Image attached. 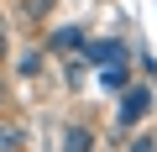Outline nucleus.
Returning <instances> with one entry per match:
<instances>
[{"mask_svg": "<svg viewBox=\"0 0 157 152\" xmlns=\"http://www.w3.org/2000/svg\"><path fill=\"white\" fill-rule=\"evenodd\" d=\"M147 110H152V89H147V84H126V89H121V126L147 121Z\"/></svg>", "mask_w": 157, "mask_h": 152, "instance_id": "f257e3e1", "label": "nucleus"}, {"mask_svg": "<svg viewBox=\"0 0 157 152\" xmlns=\"http://www.w3.org/2000/svg\"><path fill=\"white\" fill-rule=\"evenodd\" d=\"M47 47H52V53H84V47H89V32H84V26H58V32L47 37Z\"/></svg>", "mask_w": 157, "mask_h": 152, "instance_id": "f03ea898", "label": "nucleus"}, {"mask_svg": "<svg viewBox=\"0 0 157 152\" xmlns=\"http://www.w3.org/2000/svg\"><path fill=\"white\" fill-rule=\"evenodd\" d=\"M78 58L94 63V68H110V63H126V47H121V42H89Z\"/></svg>", "mask_w": 157, "mask_h": 152, "instance_id": "7ed1b4c3", "label": "nucleus"}, {"mask_svg": "<svg viewBox=\"0 0 157 152\" xmlns=\"http://www.w3.org/2000/svg\"><path fill=\"white\" fill-rule=\"evenodd\" d=\"M63 152H94V131L89 126H68L63 131Z\"/></svg>", "mask_w": 157, "mask_h": 152, "instance_id": "20e7f679", "label": "nucleus"}, {"mask_svg": "<svg viewBox=\"0 0 157 152\" xmlns=\"http://www.w3.org/2000/svg\"><path fill=\"white\" fill-rule=\"evenodd\" d=\"M0 152H26V131L16 121H0Z\"/></svg>", "mask_w": 157, "mask_h": 152, "instance_id": "39448f33", "label": "nucleus"}, {"mask_svg": "<svg viewBox=\"0 0 157 152\" xmlns=\"http://www.w3.org/2000/svg\"><path fill=\"white\" fill-rule=\"evenodd\" d=\"M100 84H105V89H126V63H110V68H100Z\"/></svg>", "mask_w": 157, "mask_h": 152, "instance_id": "423d86ee", "label": "nucleus"}, {"mask_svg": "<svg viewBox=\"0 0 157 152\" xmlns=\"http://www.w3.org/2000/svg\"><path fill=\"white\" fill-rule=\"evenodd\" d=\"M37 68H42V53H21V63H16V73H26V79H32Z\"/></svg>", "mask_w": 157, "mask_h": 152, "instance_id": "0eeeda50", "label": "nucleus"}, {"mask_svg": "<svg viewBox=\"0 0 157 152\" xmlns=\"http://www.w3.org/2000/svg\"><path fill=\"white\" fill-rule=\"evenodd\" d=\"M152 142H157V136H147V131H141V136H131V147H126V152H152Z\"/></svg>", "mask_w": 157, "mask_h": 152, "instance_id": "6e6552de", "label": "nucleus"}, {"mask_svg": "<svg viewBox=\"0 0 157 152\" xmlns=\"http://www.w3.org/2000/svg\"><path fill=\"white\" fill-rule=\"evenodd\" d=\"M11 53V26H6V16H0V58Z\"/></svg>", "mask_w": 157, "mask_h": 152, "instance_id": "1a4fd4ad", "label": "nucleus"}, {"mask_svg": "<svg viewBox=\"0 0 157 152\" xmlns=\"http://www.w3.org/2000/svg\"><path fill=\"white\" fill-rule=\"evenodd\" d=\"M0 95H6V79H0Z\"/></svg>", "mask_w": 157, "mask_h": 152, "instance_id": "9d476101", "label": "nucleus"}]
</instances>
